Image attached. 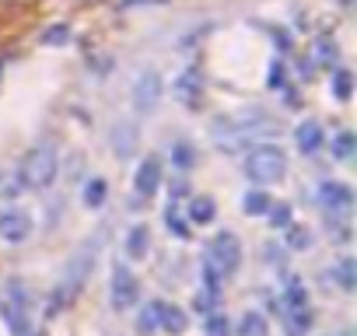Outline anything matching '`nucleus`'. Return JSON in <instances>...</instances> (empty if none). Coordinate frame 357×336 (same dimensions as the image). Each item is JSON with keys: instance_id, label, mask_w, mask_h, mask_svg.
<instances>
[{"instance_id": "obj_19", "label": "nucleus", "mask_w": 357, "mask_h": 336, "mask_svg": "<svg viewBox=\"0 0 357 336\" xmlns=\"http://www.w3.org/2000/svg\"><path fill=\"white\" fill-rule=\"evenodd\" d=\"M312 312L308 308H287V315H284V326H287V336H305L308 329H312Z\"/></svg>"}, {"instance_id": "obj_13", "label": "nucleus", "mask_w": 357, "mask_h": 336, "mask_svg": "<svg viewBox=\"0 0 357 336\" xmlns=\"http://www.w3.org/2000/svg\"><path fill=\"white\" fill-rule=\"evenodd\" d=\"M294 144H298L301 154H315V151H322V147H326V130H322V123H315V119H301V123L294 126Z\"/></svg>"}, {"instance_id": "obj_35", "label": "nucleus", "mask_w": 357, "mask_h": 336, "mask_svg": "<svg viewBox=\"0 0 357 336\" xmlns=\"http://www.w3.org/2000/svg\"><path fill=\"white\" fill-rule=\"evenodd\" d=\"M204 291H211V294L221 298V273H218L211 263H204Z\"/></svg>"}, {"instance_id": "obj_39", "label": "nucleus", "mask_w": 357, "mask_h": 336, "mask_svg": "<svg viewBox=\"0 0 357 336\" xmlns=\"http://www.w3.org/2000/svg\"><path fill=\"white\" fill-rule=\"evenodd\" d=\"M312 70H315L312 60H298V74H301V77H312Z\"/></svg>"}, {"instance_id": "obj_31", "label": "nucleus", "mask_w": 357, "mask_h": 336, "mask_svg": "<svg viewBox=\"0 0 357 336\" xmlns=\"http://www.w3.org/2000/svg\"><path fill=\"white\" fill-rule=\"evenodd\" d=\"M266 217H270V228H287V224L294 221V211H291L287 204H270Z\"/></svg>"}, {"instance_id": "obj_15", "label": "nucleus", "mask_w": 357, "mask_h": 336, "mask_svg": "<svg viewBox=\"0 0 357 336\" xmlns=\"http://www.w3.org/2000/svg\"><path fill=\"white\" fill-rule=\"evenodd\" d=\"M137 144H140V133H137L133 123H116V126H112V151H116L119 158H130V154L137 151Z\"/></svg>"}, {"instance_id": "obj_17", "label": "nucleus", "mask_w": 357, "mask_h": 336, "mask_svg": "<svg viewBox=\"0 0 357 336\" xmlns=\"http://www.w3.org/2000/svg\"><path fill=\"white\" fill-rule=\"evenodd\" d=\"M193 224H211L214 217H218V204L211 200V197H193L190 200V214H186Z\"/></svg>"}, {"instance_id": "obj_22", "label": "nucleus", "mask_w": 357, "mask_h": 336, "mask_svg": "<svg viewBox=\"0 0 357 336\" xmlns=\"http://www.w3.org/2000/svg\"><path fill=\"white\" fill-rule=\"evenodd\" d=\"M270 204H273V197H270L266 190H249V193L242 197V211H245L249 217L266 214V211H270Z\"/></svg>"}, {"instance_id": "obj_36", "label": "nucleus", "mask_w": 357, "mask_h": 336, "mask_svg": "<svg viewBox=\"0 0 357 336\" xmlns=\"http://www.w3.org/2000/svg\"><path fill=\"white\" fill-rule=\"evenodd\" d=\"M214 305H218V294H211V291H204V294L197 298V308H200L204 315H211V312H214Z\"/></svg>"}, {"instance_id": "obj_25", "label": "nucleus", "mask_w": 357, "mask_h": 336, "mask_svg": "<svg viewBox=\"0 0 357 336\" xmlns=\"http://www.w3.org/2000/svg\"><path fill=\"white\" fill-rule=\"evenodd\" d=\"M284 301H287V308H308V287L298 277H287L284 280Z\"/></svg>"}, {"instance_id": "obj_4", "label": "nucleus", "mask_w": 357, "mask_h": 336, "mask_svg": "<svg viewBox=\"0 0 357 336\" xmlns=\"http://www.w3.org/2000/svg\"><path fill=\"white\" fill-rule=\"evenodd\" d=\"M29 305H32V294H29V284L18 280V277H8L0 284V315L11 326L15 336H29L32 333V322H29Z\"/></svg>"}, {"instance_id": "obj_38", "label": "nucleus", "mask_w": 357, "mask_h": 336, "mask_svg": "<svg viewBox=\"0 0 357 336\" xmlns=\"http://www.w3.org/2000/svg\"><path fill=\"white\" fill-rule=\"evenodd\" d=\"M140 4H165V0H119V8H140Z\"/></svg>"}, {"instance_id": "obj_16", "label": "nucleus", "mask_w": 357, "mask_h": 336, "mask_svg": "<svg viewBox=\"0 0 357 336\" xmlns=\"http://www.w3.org/2000/svg\"><path fill=\"white\" fill-rule=\"evenodd\" d=\"M147 252H151V231H147V224H133L126 231V256L130 259H144Z\"/></svg>"}, {"instance_id": "obj_30", "label": "nucleus", "mask_w": 357, "mask_h": 336, "mask_svg": "<svg viewBox=\"0 0 357 336\" xmlns=\"http://www.w3.org/2000/svg\"><path fill=\"white\" fill-rule=\"evenodd\" d=\"M204 336H231V322H228V315H207V322H204Z\"/></svg>"}, {"instance_id": "obj_9", "label": "nucleus", "mask_w": 357, "mask_h": 336, "mask_svg": "<svg viewBox=\"0 0 357 336\" xmlns=\"http://www.w3.org/2000/svg\"><path fill=\"white\" fill-rule=\"evenodd\" d=\"M0 238L8 245H22L32 238V214L22 211V207H8L0 211Z\"/></svg>"}, {"instance_id": "obj_34", "label": "nucleus", "mask_w": 357, "mask_h": 336, "mask_svg": "<svg viewBox=\"0 0 357 336\" xmlns=\"http://www.w3.org/2000/svg\"><path fill=\"white\" fill-rule=\"evenodd\" d=\"M70 43V29L67 25H53L43 32V46H67Z\"/></svg>"}, {"instance_id": "obj_29", "label": "nucleus", "mask_w": 357, "mask_h": 336, "mask_svg": "<svg viewBox=\"0 0 357 336\" xmlns=\"http://www.w3.org/2000/svg\"><path fill=\"white\" fill-rule=\"evenodd\" d=\"M137 329H140L144 336L158 333V301H147V305L140 308V315H137Z\"/></svg>"}, {"instance_id": "obj_20", "label": "nucleus", "mask_w": 357, "mask_h": 336, "mask_svg": "<svg viewBox=\"0 0 357 336\" xmlns=\"http://www.w3.org/2000/svg\"><path fill=\"white\" fill-rule=\"evenodd\" d=\"M165 224H168V231L175 235V238H183V242H190V235H193V228H190V217L178 211L175 204L165 211Z\"/></svg>"}, {"instance_id": "obj_26", "label": "nucleus", "mask_w": 357, "mask_h": 336, "mask_svg": "<svg viewBox=\"0 0 357 336\" xmlns=\"http://www.w3.org/2000/svg\"><path fill=\"white\" fill-rule=\"evenodd\" d=\"M329 151H333L340 161H350V158H354V151H357V140H354V133H350V130H340V133L329 140Z\"/></svg>"}, {"instance_id": "obj_3", "label": "nucleus", "mask_w": 357, "mask_h": 336, "mask_svg": "<svg viewBox=\"0 0 357 336\" xmlns=\"http://www.w3.org/2000/svg\"><path fill=\"white\" fill-rule=\"evenodd\" d=\"M242 172H245V179L256 183V186H277V183L287 176V154H284L277 144H263V147H256V151L245 154Z\"/></svg>"}, {"instance_id": "obj_2", "label": "nucleus", "mask_w": 357, "mask_h": 336, "mask_svg": "<svg viewBox=\"0 0 357 336\" xmlns=\"http://www.w3.org/2000/svg\"><path fill=\"white\" fill-rule=\"evenodd\" d=\"M56 172H60V151H56V144L43 140V144H36V147L22 158V165H18V183H22L25 190H50V186L56 183Z\"/></svg>"}, {"instance_id": "obj_14", "label": "nucleus", "mask_w": 357, "mask_h": 336, "mask_svg": "<svg viewBox=\"0 0 357 336\" xmlns=\"http://www.w3.org/2000/svg\"><path fill=\"white\" fill-rule=\"evenodd\" d=\"M186 326H190V315L183 308L172 301H158V329H165L168 336H183Z\"/></svg>"}, {"instance_id": "obj_23", "label": "nucleus", "mask_w": 357, "mask_h": 336, "mask_svg": "<svg viewBox=\"0 0 357 336\" xmlns=\"http://www.w3.org/2000/svg\"><path fill=\"white\" fill-rule=\"evenodd\" d=\"M333 277H336V284H340L343 291H354V287H357V259H354V256H343V259L333 266Z\"/></svg>"}, {"instance_id": "obj_32", "label": "nucleus", "mask_w": 357, "mask_h": 336, "mask_svg": "<svg viewBox=\"0 0 357 336\" xmlns=\"http://www.w3.org/2000/svg\"><path fill=\"white\" fill-rule=\"evenodd\" d=\"M284 231H287V245H291V249H308V245H312L308 228H301V224H294V221H291Z\"/></svg>"}, {"instance_id": "obj_12", "label": "nucleus", "mask_w": 357, "mask_h": 336, "mask_svg": "<svg viewBox=\"0 0 357 336\" xmlns=\"http://www.w3.org/2000/svg\"><path fill=\"white\" fill-rule=\"evenodd\" d=\"M175 98L183 105H200V98H204V74L197 67H190V70H183L175 77Z\"/></svg>"}, {"instance_id": "obj_7", "label": "nucleus", "mask_w": 357, "mask_h": 336, "mask_svg": "<svg viewBox=\"0 0 357 336\" xmlns=\"http://www.w3.org/2000/svg\"><path fill=\"white\" fill-rule=\"evenodd\" d=\"M137 298H140V284H137L133 270L119 263V266L112 270V287H109V301H112V308H116V312H130V308L137 305Z\"/></svg>"}, {"instance_id": "obj_11", "label": "nucleus", "mask_w": 357, "mask_h": 336, "mask_svg": "<svg viewBox=\"0 0 357 336\" xmlns=\"http://www.w3.org/2000/svg\"><path fill=\"white\" fill-rule=\"evenodd\" d=\"M319 200H322V207H326L329 214H350V207H354V190H350L347 183L326 179V183H319Z\"/></svg>"}, {"instance_id": "obj_40", "label": "nucleus", "mask_w": 357, "mask_h": 336, "mask_svg": "<svg viewBox=\"0 0 357 336\" xmlns=\"http://www.w3.org/2000/svg\"><path fill=\"white\" fill-rule=\"evenodd\" d=\"M343 336H347V333H343Z\"/></svg>"}, {"instance_id": "obj_10", "label": "nucleus", "mask_w": 357, "mask_h": 336, "mask_svg": "<svg viewBox=\"0 0 357 336\" xmlns=\"http://www.w3.org/2000/svg\"><path fill=\"white\" fill-rule=\"evenodd\" d=\"M133 190H137V197H144V200H151V197L161 190V158H158V154H147V158L140 161V168L133 172Z\"/></svg>"}, {"instance_id": "obj_8", "label": "nucleus", "mask_w": 357, "mask_h": 336, "mask_svg": "<svg viewBox=\"0 0 357 336\" xmlns=\"http://www.w3.org/2000/svg\"><path fill=\"white\" fill-rule=\"evenodd\" d=\"M130 98H133V109H137L140 116H151V112L158 109V102H161V74H158V70H144V74L137 77Z\"/></svg>"}, {"instance_id": "obj_21", "label": "nucleus", "mask_w": 357, "mask_h": 336, "mask_svg": "<svg viewBox=\"0 0 357 336\" xmlns=\"http://www.w3.org/2000/svg\"><path fill=\"white\" fill-rule=\"evenodd\" d=\"M312 63H319V67H336V63H340V46L322 36V39L315 43V49H312Z\"/></svg>"}, {"instance_id": "obj_5", "label": "nucleus", "mask_w": 357, "mask_h": 336, "mask_svg": "<svg viewBox=\"0 0 357 336\" xmlns=\"http://www.w3.org/2000/svg\"><path fill=\"white\" fill-rule=\"evenodd\" d=\"M207 263H211L221 277L235 273V270L242 266V242H238V235L218 231V235L211 238V245H207Z\"/></svg>"}, {"instance_id": "obj_6", "label": "nucleus", "mask_w": 357, "mask_h": 336, "mask_svg": "<svg viewBox=\"0 0 357 336\" xmlns=\"http://www.w3.org/2000/svg\"><path fill=\"white\" fill-rule=\"evenodd\" d=\"M98 245H102V231L98 235H91L81 249H77V256L67 263V270H63V284L60 287H67L70 294H77L81 287H84V280H88V273H91V266H95V259H98Z\"/></svg>"}, {"instance_id": "obj_24", "label": "nucleus", "mask_w": 357, "mask_h": 336, "mask_svg": "<svg viewBox=\"0 0 357 336\" xmlns=\"http://www.w3.org/2000/svg\"><path fill=\"white\" fill-rule=\"evenodd\" d=\"M238 336H270V322L259 312H245L238 319Z\"/></svg>"}, {"instance_id": "obj_33", "label": "nucleus", "mask_w": 357, "mask_h": 336, "mask_svg": "<svg viewBox=\"0 0 357 336\" xmlns=\"http://www.w3.org/2000/svg\"><path fill=\"white\" fill-rule=\"evenodd\" d=\"M266 81H270V88L284 91V88H287V63H284V60H273L270 70H266Z\"/></svg>"}, {"instance_id": "obj_27", "label": "nucleus", "mask_w": 357, "mask_h": 336, "mask_svg": "<svg viewBox=\"0 0 357 336\" xmlns=\"http://www.w3.org/2000/svg\"><path fill=\"white\" fill-rule=\"evenodd\" d=\"M105 200H109V183H105V179H91V183L84 186V204H88L91 211H98V207H105Z\"/></svg>"}, {"instance_id": "obj_37", "label": "nucleus", "mask_w": 357, "mask_h": 336, "mask_svg": "<svg viewBox=\"0 0 357 336\" xmlns=\"http://www.w3.org/2000/svg\"><path fill=\"white\" fill-rule=\"evenodd\" d=\"M186 193H190L186 183H172V197H175V200H186ZM190 197H193V193H190Z\"/></svg>"}, {"instance_id": "obj_18", "label": "nucleus", "mask_w": 357, "mask_h": 336, "mask_svg": "<svg viewBox=\"0 0 357 336\" xmlns=\"http://www.w3.org/2000/svg\"><path fill=\"white\" fill-rule=\"evenodd\" d=\"M172 165L186 176L190 168L197 165V147H193L190 140H175V144H172Z\"/></svg>"}, {"instance_id": "obj_28", "label": "nucleus", "mask_w": 357, "mask_h": 336, "mask_svg": "<svg viewBox=\"0 0 357 336\" xmlns=\"http://www.w3.org/2000/svg\"><path fill=\"white\" fill-rule=\"evenodd\" d=\"M333 95L340 102H350V95H354V74L347 67H336V74H333Z\"/></svg>"}, {"instance_id": "obj_1", "label": "nucleus", "mask_w": 357, "mask_h": 336, "mask_svg": "<svg viewBox=\"0 0 357 336\" xmlns=\"http://www.w3.org/2000/svg\"><path fill=\"white\" fill-rule=\"evenodd\" d=\"M277 133H280V123L273 116H266L263 109H245L238 116H225V119L211 123L214 144L228 154H235L242 147H252L256 140H266V137H277Z\"/></svg>"}]
</instances>
